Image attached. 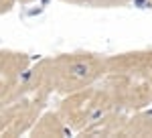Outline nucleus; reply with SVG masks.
<instances>
[{
	"label": "nucleus",
	"instance_id": "nucleus-1",
	"mask_svg": "<svg viewBox=\"0 0 152 138\" xmlns=\"http://www.w3.org/2000/svg\"><path fill=\"white\" fill-rule=\"evenodd\" d=\"M57 112L71 132L81 136H116L124 118V110L104 83L67 93Z\"/></svg>",
	"mask_w": 152,
	"mask_h": 138
},
{
	"label": "nucleus",
	"instance_id": "nucleus-2",
	"mask_svg": "<svg viewBox=\"0 0 152 138\" xmlns=\"http://www.w3.org/2000/svg\"><path fill=\"white\" fill-rule=\"evenodd\" d=\"M102 81L122 110H146L152 106V49L105 57Z\"/></svg>",
	"mask_w": 152,
	"mask_h": 138
},
{
	"label": "nucleus",
	"instance_id": "nucleus-3",
	"mask_svg": "<svg viewBox=\"0 0 152 138\" xmlns=\"http://www.w3.org/2000/svg\"><path fill=\"white\" fill-rule=\"evenodd\" d=\"M41 65L51 92L67 95L102 79L105 71V57L89 51H73L41 59Z\"/></svg>",
	"mask_w": 152,
	"mask_h": 138
},
{
	"label": "nucleus",
	"instance_id": "nucleus-4",
	"mask_svg": "<svg viewBox=\"0 0 152 138\" xmlns=\"http://www.w3.org/2000/svg\"><path fill=\"white\" fill-rule=\"evenodd\" d=\"M49 100L16 90L0 106V136H20L26 134L35 120L45 110Z\"/></svg>",
	"mask_w": 152,
	"mask_h": 138
},
{
	"label": "nucleus",
	"instance_id": "nucleus-5",
	"mask_svg": "<svg viewBox=\"0 0 152 138\" xmlns=\"http://www.w3.org/2000/svg\"><path fill=\"white\" fill-rule=\"evenodd\" d=\"M31 67V57L20 51H0V104L6 102L24 79Z\"/></svg>",
	"mask_w": 152,
	"mask_h": 138
},
{
	"label": "nucleus",
	"instance_id": "nucleus-6",
	"mask_svg": "<svg viewBox=\"0 0 152 138\" xmlns=\"http://www.w3.org/2000/svg\"><path fill=\"white\" fill-rule=\"evenodd\" d=\"M31 136H71L73 132L65 124L59 112H41V116L35 120V124L28 130Z\"/></svg>",
	"mask_w": 152,
	"mask_h": 138
},
{
	"label": "nucleus",
	"instance_id": "nucleus-7",
	"mask_svg": "<svg viewBox=\"0 0 152 138\" xmlns=\"http://www.w3.org/2000/svg\"><path fill=\"white\" fill-rule=\"evenodd\" d=\"M116 136H152V116L142 110L134 112V116H124Z\"/></svg>",
	"mask_w": 152,
	"mask_h": 138
},
{
	"label": "nucleus",
	"instance_id": "nucleus-8",
	"mask_svg": "<svg viewBox=\"0 0 152 138\" xmlns=\"http://www.w3.org/2000/svg\"><path fill=\"white\" fill-rule=\"evenodd\" d=\"M132 0H89V6L94 8H120V6H128Z\"/></svg>",
	"mask_w": 152,
	"mask_h": 138
},
{
	"label": "nucleus",
	"instance_id": "nucleus-9",
	"mask_svg": "<svg viewBox=\"0 0 152 138\" xmlns=\"http://www.w3.org/2000/svg\"><path fill=\"white\" fill-rule=\"evenodd\" d=\"M14 4H16V0H0V14L10 12L14 8Z\"/></svg>",
	"mask_w": 152,
	"mask_h": 138
},
{
	"label": "nucleus",
	"instance_id": "nucleus-10",
	"mask_svg": "<svg viewBox=\"0 0 152 138\" xmlns=\"http://www.w3.org/2000/svg\"><path fill=\"white\" fill-rule=\"evenodd\" d=\"M59 2H65L71 6H89V0H59Z\"/></svg>",
	"mask_w": 152,
	"mask_h": 138
},
{
	"label": "nucleus",
	"instance_id": "nucleus-11",
	"mask_svg": "<svg viewBox=\"0 0 152 138\" xmlns=\"http://www.w3.org/2000/svg\"><path fill=\"white\" fill-rule=\"evenodd\" d=\"M148 2H150V4H152V0H148Z\"/></svg>",
	"mask_w": 152,
	"mask_h": 138
}]
</instances>
